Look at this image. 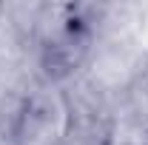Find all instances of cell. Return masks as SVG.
Segmentation results:
<instances>
[{"mask_svg": "<svg viewBox=\"0 0 148 145\" xmlns=\"http://www.w3.org/2000/svg\"><path fill=\"white\" fill-rule=\"evenodd\" d=\"M74 128V111L63 91L43 85L23 97L12 120L14 145H66Z\"/></svg>", "mask_w": 148, "mask_h": 145, "instance_id": "6da1fadb", "label": "cell"}]
</instances>
